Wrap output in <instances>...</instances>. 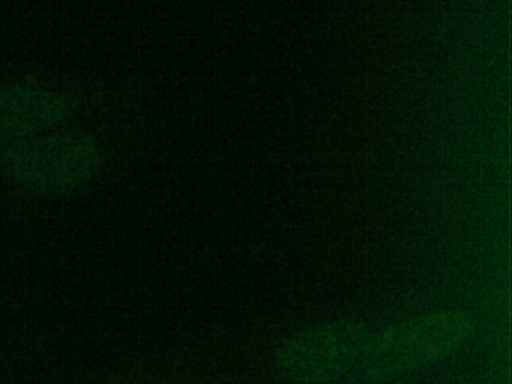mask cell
<instances>
[{"instance_id": "6da1fadb", "label": "cell", "mask_w": 512, "mask_h": 384, "mask_svg": "<svg viewBox=\"0 0 512 384\" xmlns=\"http://www.w3.org/2000/svg\"><path fill=\"white\" fill-rule=\"evenodd\" d=\"M476 329L464 309H437L401 318L373 332L361 360L371 383H388L434 365L460 350Z\"/></svg>"}, {"instance_id": "7a4b0ae2", "label": "cell", "mask_w": 512, "mask_h": 384, "mask_svg": "<svg viewBox=\"0 0 512 384\" xmlns=\"http://www.w3.org/2000/svg\"><path fill=\"white\" fill-rule=\"evenodd\" d=\"M103 165L100 141L82 131L55 129L0 150L4 176L35 194H70L91 183Z\"/></svg>"}, {"instance_id": "3957f363", "label": "cell", "mask_w": 512, "mask_h": 384, "mask_svg": "<svg viewBox=\"0 0 512 384\" xmlns=\"http://www.w3.org/2000/svg\"><path fill=\"white\" fill-rule=\"evenodd\" d=\"M373 330L346 317L305 327L287 336L274 354L277 374L290 384H326L361 362Z\"/></svg>"}, {"instance_id": "277c9868", "label": "cell", "mask_w": 512, "mask_h": 384, "mask_svg": "<svg viewBox=\"0 0 512 384\" xmlns=\"http://www.w3.org/2000/svg\"><path fill=\"white\" fill-rule=\"evenodd\" d=\"M74 104L61 90L37 81L0 83V147H8L64 125Z\"/></svg>"}]
</instances>
